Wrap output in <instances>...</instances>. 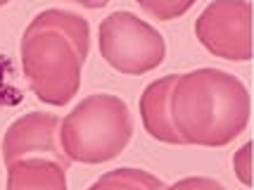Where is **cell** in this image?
Instances as JSON below:
<instances>
[{
    "label": "cell",
    "instance_id": "1",
    "mask_svg": "<svg viewBox=\"0 0 254 190\" xmlns=\"http://www.w3.org/2000/svg\"><path fill=\"white\" fill-rule=\"evenodd\" d=\"M90 53V24L62 7L38 12L24 29L19 55L33 95L62 107L78 93L81 69Z\"/></svg>",
    "mask_w": 254,
    "mask_h": 190
},
{
    "label": "cell",
    "instance_id": "2",
    "mask_svg": "<svg viewBox=\"0 0 254 190\" xmlns=\"http://www.w3.org/2000/svg\"><path fill=\"white\" fill-rule=\"evenodd\" d=\"M250 112L247 86L223 69H192L171 90V122L186 145H228L247 128Z\"/></svg>",
    "mask_w": 254,
    "mask_h": 190
},
{
    "label": "cell",
    "instance_id": "3",
    "mask_svg": "<svg viewBox=\"0 0 254 190\" xmlns=\"http://www.w3.org/2000/svg\"><path fill=\"white\" fill-rule=\"evenodd\" d=\"M131 135V110L112 93L83 98L60 124V147L69 162L78 164H102L119 157Z\"/></svg>",
    "mask_w": 254,
    "mask_h": 190
},
{
    "label": "cell",
    "instance_id": "4",
    "mask_svg": "<svg viewBox=\"0 0 254 190\" xmlns=\"http://www.w3.org/2000/svg\"><path fill=\"white\" fill-rule=\"evenodd\" d=\"M100 55L112 69L138 76L157 69L166 57V41L135 12L117 10L100 24Z\"/></svg>",
    "mask_w": 254,
    "mask_h": 190
},
{
    "label": "cell",
    "instance_id": "5",
    "mask_svg": "<svg viewBox=\"0 0 254 190\" xmlns=\"http://www.w3.org/2000/svg\"><path fill=\"white\" fill-rule=\"evenodd\" d=\"M195 36L211 55L247 62L252 57V7L247 0H214L195 22Z\"/></svg>",
    "mask_w": 254,
    "mask_h": 190
},
{
    "label": "cell",
    "instance_id": "6",
    "mask_svg": "<svg viewBox=\"0 0 254 190\" xmlns=\"http://www.w3.org/2000/svg\"><path fill=\"white\" fill-rule=\"evenodd\" d=\"M60 124L62 119L50 112H29L7 126L2 138V159L12 164L26 157L53 159L69 171L71 162L60 147Z\"/></svg>",
    "mask_w": 254,
    "mask_h": 190
},
{
    "label": "cell",
    "instance_id": "7",
    "mask_svg": "<svg viewBox=\"0 0 254 190\" xmlns=\"http://www.w3.org/2000/svg\"><path fill=\"white\" fill-rule=\"evenodd\" d=\"M176 74H169L152 81L140 95V122L145 131L159 143L166 145H186V140L178 135L176 126L171 122V90L176 83Z\"/></svg>",
    "mask_w": 254,
    "mask_h": 190
},
{
    "label": "cell",
    "instance_id": "8",
    "mask_svg": "<svg viewBox=\"0 0 254 190\" xmlns=\"http://www.w3.org/2000/svg\"><path fill=\"white\" fill-rule=\"evenodd\" d=\"M5 190H66V169L41 157L17 159L7 164Z\"/></svg>",
    "mask_w": 254,
    "mask_h": 190
},
{
    "label": "cell",
    "instance_id": "9",
    "mask_svg": "<svg viewBox=\"0 0 254 190\" xmlns=\"http://www.w3.org/2000/svg\"><path fill=\"white\" fill-rule=\"evenodd\" d=\"M88 190H164V181L143 169L124 167L102 174Z\"/></svg>",
    "mask_w": 254,
    "mask_h": 190
},
{
    "label": "cell",
    "instance_id": "10",
    "mask_svg": "<svg viewBox=\"0 0 254 190\" xmlns=\"http://www.w3.org/2000/svg\"><path fill=\"white\" fill-rule=\"evenodd\" d=\"M150 17H155L159 22H171L197 2V0H135Z\"/></svg>",
    "mask_w": 254,
    "mask_h": 190
},
{
    "label": "cell",
    "instance_id": "11",
    "mask_svg": "<svg viewBox=\"0 0 254 190\" xmlns=\"http://www.w3.org/2000/svg\"><path fill=\"white\" fill-rule=\"evenodd\" d=\"M233 171H235L238 181L243 183L245 188L252 186V145H250V143H245V145L233 155Z\"/></svg>",
    "mask_w": 254,
    "mask_h": 190
},
{
    "label": "cell",
    "instance_id": "12",
    "mask_svg": "<svg viewBox=\"0 0 254 190\" xmlns=\"http://www.w3.org/2000/svg\"><path fill=\"white\" fill-rule=\"evenodd\" d=\"M164 190H226L221 181L209 179V176H188L171 186H164Z\"/></svg>",
    "mask_w": 254,
    "mask_h": 190
},
{
    "label": "cell",
    "instance_id": "13",
    "mask_svg": "<svg viewBox=\"0 0 254 190\" xmlns=\"http://www.w3.org/2000/svg\"><path fill=\"white\" fill-rule=\"evenodd\" d=\"M64 2H74V5L88 7V10H100V7H105L110 0H64Z\"/></svg>",
    "mask_w": 254,
    "mask_h": 190
},
{
    "label": "cell",
    "instance_id": "14",
    "mask_svg": "<svg viewBox=\"0 0 254 190\" xmlns=\"http://www.w3.org/2000/svg\"><path fill=\"white\" fill-rule=\"evenodd\" d=\"M7 2H10V0H0V7H2V5H7Z\"/></svg>",
    "mask_w": 254,
    "mask_h": 190
}]
</instances>
